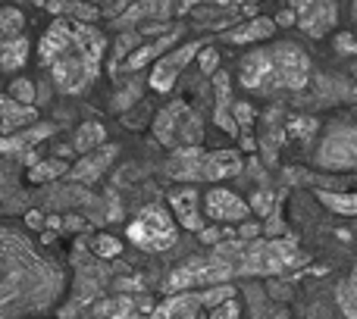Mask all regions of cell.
<instances>
[{"mask_svg":"<svg viewBox=\"0 0 357 319\" xmlns=\"http://www.w3.org/2000/svg\"><path fill=\"white\" fill-rule=\"evenodd\" d=\"M107 38L94 22L56 19L38 41V60L63 94H82L100 75Z\"/></svg>","mask_w":357,"mask_h":319,"instance_id":"6da1fadb","label":"cell"},{"mask_svg":"<svg viewBox=\"0 0 357 319\" xmlns=\"http://www.w3.org/2000/svg\"><path fill=\"white\" fill-rule=\"evenodd\" d=\"M260 235H264L260 222H245V226L238 228V238H245V241H254V238H260Z\"/></svg>","mask_w":357,"mask_h":319,"instance_id":"e575fe53","label":"cell"},{"mask_svg":"<svg viewBox=\"0 0 357 319\" xmlns=\"http://www.w3.org/2000/svg\"><path fill=\"white\" fill-rule=\"evenodd\" d=\"M91 251H94V257L110 260L123 251V244H119L116 238H110V235H98V238H91Z\"/></svg>","mask_w":357,"mask_h":319,"instance_id":"4316f807","label":"cell"},{"mask_svg":"<svg viewBox=\"0 0 357 319\" xmlns=\"http://www.w3.org/2000/svg\"><path fill=\"white\" fill-rule=\"evenodd\" d=\"M169 207H173V216L178 219V226H182V228H188V232H201V228H204V219H201V191H197L195 185L173 191Z\"/></svg>","mask_w":357,"mask_h":319,"instance_id":"7c38bea8","label":"cell"},{"mask_svg":"<svg viewBox=\"0 0 357 319\" xmlns=\"http://www.w3.org/2000/svg\"><path fill=\"white\" fill-rule=\"evenodd\" d=\"M176 216L163 207H144L135 219L129 222L126 235L135 247L148 254H160V251H169L178 238V228H176Z\"/></svg>","mask_w":357,"mask_h":319,"instance_id":"8992f818","label":"cell"},{"mask_svg":"<svg viewBox=\"0 0 357 319\" xmlns=\"http://www.w3.org/2000/svg\"><path fill=\"white\" fill-rule=\"evenodd\" d=\"M201 50H204V44L201 41H185V44H178L176 50H169V54H163L160 60L154 63V69H151V81L148 85L154 88V91H160V94H167L169 88L176 85V79L185 72V66H188L195 56H201Z\"/></svg>","mask_w":357,"mask_h":319,"instance_id":"52a82bcc","label":"cell"},{"mask_svg":"<svg viewBox=\"0 0 357 319\" xmlns=\"http://www.w3.org/2000/svg\"><path fill=\"white\" fill-rule=\"evenodd\" d=\"M216 60H220V56H216V50L213 47H204L201 50V72H207V75H216Z\"/></svg>","mask_w":357,"mask_h":319,"instance_id":"d6a6232c","label":"cell"},{"mask_svg":"<svg viewBox=\"0 0 357 319\" xmlns=\"http://www.w3.org/2000/svg\"><path fill=\"white\" fill-rule=\"evenodd\" d=\"M222 260H226L232 276H279V272L291 270L301 263V251L291 241H232V244L216 247Z\"/></svg>","mask_w":357,"mask_h":319,"instance_id":"3957f363","label":"cell"},{"mask_svg":"<svg viewBox=\"0 0 357 319\" xmlns=\"http://www.w3.org/2000/svg\"><path fill=\"white\" fill-rule=\"evenodd\" d=\"M29 60V38L16 35V38H3V47H0V66L6 72H16V69L25 66Z\"/></svg>","mask_w":357,"mask_h":319,"instance_id":"7402d4cb","label":"cell"},{"mask_svg":"<svg viewBox=\"0 0 357 319\" xmlns=\"http://www.w3.org/2000/svg\"><path fill=\"white\" fill-rule=\"evenodd\" d=\"M251 207H254V213L270 216L273 210H276V191H257V194L251 197Z\"/></svg>","mask_w":357,"mask_h":319,"instance_id":"f1b7e54d","label":"cell"},{"mask_svg":"<svg viewBox=\"0 0 357 319\" xmlns=\"http://www.w3.org/2000/svg\"><path fill=\"white\" fill-rule=\"evenodd\" d=\"M213 91H216V125H220L226 135H238L241 132V125H238V119H235V113H232V98H229V75L226 72H216L213 75Z\"/></svg>","mask_w":357,"mask_h":319,"instance_id":"9a60e30c","label":"cell"},{"mask_svg":"<svg viewBox=\"0 0 357 319\" xmlns=\"http://www.w3.org/2000/svg\"><path fill=\"white\" fill-rule=\"evenodd\" d=\"M273 35H276V19L254 16V19H248V22L229 29L226 41L229 44H257V41H266V38H273Z\"/></svg>","mask_w":357,"mask_h":319,"instance_id":"e0dca14e","label":"cell"},{"mask_svg":"<svg viewBox=\"0 0 357 319\" xmlns=\"http://www.w3.org/2000/svg\"><path fill=\"white\" fill-rule=\"evenodd\" d=\"M154 138L169 150L197 148L204 141V123L185 100L167 104L154 119Z\"/></svg>","mask_w":357,"mask_h":319,"instance_id":"5b68a950","label":"cell"},{"mask_svg":"<svg viewBox=\"0 0 357 319\" xmlns=\"http://www.w3.org/2000/svg\"><path fill=\"white\" fill-rule=\"evenodd\" d=\"M154 304L148 297H135V295H119L113 301L98 304L94 319H151L154 316Z\"/></svg>","mask_w":357,"mask_h":319,"instance_id":"8fae6325","label":"cell"},{"mask_svg":"<svg viewBox=\"0 0 357 319\" xmlns=\"http://www.w3.org/2000/svg\"><path fill=\"white\" fill-rule=\"evenodd\" d=\"M91 3H94V0H91Z\"/></svg>","mask_w":357,"mask_h":319,"instance_id":"60d3db41","label":"cell"},{"mask_svg":"<svg viewBox=\"0 0 357 319\" xmlns=\"http://www.w3.org/2000/svg\"><path fill=\"white\" fill-rule=\"evenodd\" d=\"M317 160L329 169H357V125H339L329 132L317 150Z\"/></svg>","mask_w":357,"mask_h":319,"instance_id":"9c48e42d","label":"cell"},{"mask_svg":"<svg viewBox=\"0 0 357 319\" xmlns=\"http://www.w3.org/2000/svg\"><path fill=\"white\" fill-rule=\"evenodd\" d=\"M204 3H220V6H235V3H248V0H204Z\"/></svg>","mask_w":357,"mask_h":319,"instance_id":"74e56055","label":"cell"},{"mask_svg":"<svg viewBox=\"0 0 357 319\" xmlns=\"http://www.w3.org/2000/svg\"><path fill=\"white\" fill-rule=\"evenodd\" d=\"M232 113H235V119H238L241 129L254 123V107H251V104H235V107H232Z\"/></svg>","mask_w":357,"mask_h":319,"instance_id":"836d02e7","label":"cell"},{"mask_svg":"<svg viewBox=\"0 0 357 319\" xmlns=\"http://www.w3.org/2000/svg\"><path fill=\"white\" fill-rule=\"evenodd\" d=\"M310 132H317V119L314 116H295V119H289V135L307 138Z\"/></svg>","mask_w":357,"mask_h":319,"instance_id":"f546056e","label":"cell"},{"mask_svg":"<svg viewBox=\"0 0 357 319\" xmlns=\"http://www.w3.org/2000/svg\"><path fill=\"white\" fill-rule=\"evenodd\" d=\"M241 88L251 94L301 91L310 81V56L295 41H276L241 56Z\"/></svg>","mask_w":357,"mask_h":319,"instance_id":"7a4b0ae2","label":"cell"},{"mask_svg":"<svg viewBox=\"0 0 357 319\" xmlns=\"http://www.w3.org/2000/svg\"><path fill=\"white\" fill-rule=\"evenodd\" d=\"M35 123H38L35 104H22V100L3 94V100H0V132L3 135H16V132L29 129Z\"/></svg>","mask_w":357,"mask_h":319,"instance_id":"5bb4252c","label":"cell"},{"mask_svg":"<svg viewBox=\"0 0 357 319\" xmlns=\"http://www.w3.org/2000/svg\"><path fill=\"white\" fill-rule=\"evenodd\" d=\"M116 154H119L116 144H104V148L91 150V154H85V157L79 160V163L73 166L69 178H73V182H79V185H91V182H98V178L107 172V166L113 163V157H116Z\"/></svg>","mask_w":357,"mask_h":319,"instance_id":"4fadbf2b","label":"cell"},{"mask_svg":"<svg viewBox=\"0 0 357 319\" xmlns=\"http://www.w3.org/2000/svg\"><path fill=\"white\" fill-rule=\"evenodd\" d=\"M6 94L16 100H22V104H35V81L31 79H13L10 88H6Z\"/></svg>","mask_w":357,"mask_h":319,"instance_id":"83f0119b","label":"cell"},{"mask_svg":"<svg viewBox=\"0 0 357 319\" xmlns=\"http://www.w3.org/2000/svg\"><path fill=\"white\" fill-rule=\"evenodd\" d=\"M69 163L60 157H50V160H35V163L29 166V182L31 185H47V182H56V178L69 176Z\"/></svg>","mask_w":357,"mask_h":319,"instance_id":"ffe728a7","label":"cell"},{"mask_svg":"<svg viewBox=\"0 0 357 319\" xmlns=\"http://www.w3.org/2000/svg\"><path fill=\"white\" fill-rule=\"evenodd\" d=\"M335 47H339L342 54H354L357 56V35H351V31H342V35H335Z\"/></svg>","mask_w":357,"mask_h":319,"instance_id":"1f68e13d","label":"cell"},{"mask_svg":"<svg viewBox=\"0 0 357 319\" xmlns=\"http://www.w3.org/2000/svg\"><path fill=\"white\" fill-rule=\"evenodd\" d=\"M167 172L176 182H222L229 176L241 172V154L238 150H201L197 148H178L173 150L167 163Z\"/></svg>","mask_w":357,"mask_h":319,"instance_id":"277c9868","label":"cell"},{"mask_svg":"<svg viewBox=\"0 0 357 319\" xmlns=\"http://www.w3.org/2000/svg\"><path fill=\"white\" fill-rule=\"evenodd\" d=\"M44 219H47V216H41V213H29V216H25V222H29L31 228H41Z\"/></svg>","mask_w":357,"mask_h":319,"instance_id":"d590c367","label":"cell"},{"mask_svg":"<svg viewBox=\"0 0 357 319\" xmlns=\"http://www.w3.org/2000/svg\"><path fill=\"white\" fill-rule=\"evenodd\" d=\"M317 201L339 216H357V191H317Z\"/></svg>","mask_w":357,"mask_h":319,"instance_id":"603a6c76","label":"cell"},{"mask_svg":"<svg viewBox=\"0 0 357 319\" xmlns=\"http://www.w3.org/2000/svg\"><path fill=\"white\" fill-rule=\"evenodd\" d=\"M210 319H241V307L235 297H229V301H222L220 307L210 310Z\"/></svg>","mask_w":357,"mask_h":319,"instance_id":"4dcf8cb0","label":"cell"},{"mask_svg":"<svg viewBox=\"0 0 357 319\" xmlns=\"http://www.w3.org/2000/svg\"><path fill=\"white\" fill-rule=\"evenodd\" d=\"M351 22H354V35H357V0H351Z\"/></svg>","mask_w":357,"mask_h":319,"instance_id":"f35d334b","label":"cell"},{"mask_svg":"<svg viewBox=\"0 0 357 319\" xmlns=\"http://www.w3.org/2000/svg\"><path fill=\"white\" fill-rule=\"evenodd\" d=\"M47 135H54V125L47 123H35L29 125V129L16 132V135H3V141H0V148H3L6 157H25V150H31L35 144H41Z\"/></svg>","mask_w":357,"mask_h":319,"instance_id":"2e32d148","label":"cell"},{"mask_svg":"<svg viewBox=\"0 0 357 319\" xmlns=\"http://www.w3.org/2000/svg\"><path fill=\"white\" fill-rule=\"evenodd\" d=\"M291 10L298 16V29L307 38H323L339 25V3L335 0H291Z\"/></svg>","mask_w":357,"mask_h":319,"instance_id":"ba28073f","label":"cell"},{"mask_svg":"<svg viewBox=\"0 0 357 319\" xmlns=\"http://www.w3.org/2000/svg\"><path fill=\"white\" fill-rule=\"evenodd\" d=\"M44 10L54 13V16L79 19V22H98L100 19V10L91 3V0H47Z\"/></svg>","mask_w":357,"mask_h":319,"instance_id":"d6986e66","label":"cell"},{"mask_svg":"<svg viewBox=\"0 0 357 319\" xmlns=\"http://www.w3.org/2000/svg\"><path fill=\"white\" fill-rule=\"evenodd\" d=\"M107 144V129L100 123H85L79 125V132H75L73 144H69V150H75V154H91V150L104 148Z\"/></svg>","mask_w":357,"mask_h":319,"instance_id":"44dd1931","label":"cell"},{"mask_svg":"<svg viewBox=\"0 0 357 319\" xmlns=\"http://www.w3.org/2000/svg\"><path fill=\"white\" fill-rule=\"evenodd\" d=\"M204 213H207L210 219L229 226V222H245L248 216L254 213V207L226 188H210L207 194H204Z\"/></svg>","mask_w":357,"mask_h":319,"instance_id":"30bf717a","label":"cell"},{"mask_svg":"<svg viewBox=\"0 0 357 319\" xmlns=\"http://www.w3.org/2000/svg\"><path fill=\"white\" fill-rule=\"evenodd\" d=\"M66 222V228H85V222L79 219V216H69V219H63Z\"/></svg>","mask_w":357,"mask_h":319,"instance_id":"8d00e7d4","label":"cell"},{"mask_svg":"<svg viewBox=\"0 0 357 319\" xmlns=\"http://www.w3.org/2000/svg\"><path fill=\"white\" fill-rule=\"evenodd\" d=\"M178 35H182V29H169L167 35H160V38H154V41H148L144 47H138L135 54L126 60V69L129 72H135V69H142V66H148L151 60H157V56H163V54H169V47H176V41H178Z\"/></svg>","mask_w":357,"mask_h":319,"instance_id":"ac0fdd59","label":"cell"},{"mask_svg":"<svg viewBox=\"0 0 357 319\" xmlns=\"http://www.w3.org/2000/svg\"><path fill=\"white\" fill-rule=\"evenodd\" d=\"M25 31V13L16 10V6H6L3 13H0V35L3 38H16Z\"/></svg>","mask_w":357,"mask_h":319,"instance_id":"484cf974","label":"cell"},{"mask_svg":"<svg viewBox=\"0 0 357 319\" xmlns=\"http://www.w3.org/2000/svg\"><path fill=\"white\" fill-rule=\"evenodd\" d=\"M314 319H320V316H314Z\"/></svg>","mask_w":357,"mask_h":319,"instance_id":"ab89813d","label":"cell"},{"mask_svg":"<svg viewBox=\"0 0 357 319\" xmlns=\"http://www.w3.org/2000/svg\"><path fill=\"white\" fill-rule=\"evenodd\" d=\"M169 6H173V0H142V3H135L132 10H126V16L116 19V25H135L148 16H167Z\"/></svg>","mask_w":357,"mask_h":319,"instance_id":"cb8c5ba5","label":"cell"},{"mask_svg":"<svg viewBox=\"0 0 357 319\" xmlns=\"http://www.w3.org/2000/svg\"><path fill=\"white\" fill-rule=\"evenodd\" d=\"M339 307L348 319H357V270L339 285Z\"/></svg>","mask_w":357,"mask_h":319,"instance_id":"d4e9b609","label":"cell"}]
</instances>
